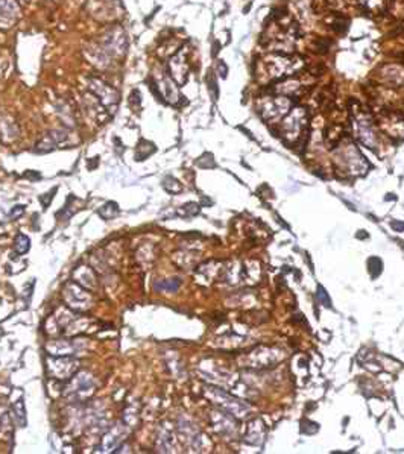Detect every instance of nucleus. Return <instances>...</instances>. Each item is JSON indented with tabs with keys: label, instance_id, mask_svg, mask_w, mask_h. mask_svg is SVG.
<instances>
[{
	"label": "nucleus",
	"instance_id": "nucleus-1",
	"mask_svg": "<svg viewBox=\"0 0 404 454\" xmlns=\"http://www.w3.org/2000/svg\"><path fill=\"white\" fill-rule=\"evenodd\" d=\"M126 49V37L122 27H112L105 35L102 49L99 50V58L106 59L111 56H119Z\"/></svg>",
	"mask_w": 404,
	"mask_h": 454
},
{
	"label": "nucleus",
	"instance_id": "nucleus-2",
	"mask_svg": "<svg viewBox=\"0 0 404 454\" xmlns=\"http://www.w3.org/2000/svg\"><path fill=\"white\" fill-rule=\"evenodd\" d=\"M78 369V361L70 358V357H64L60 355L56 358H50L47 363V372L52 378L56 380H66L70 378L72 375H75Z\"/></svg>",
	"mask_w": 404,
	"mask_h": 454
},
{
	"label": "nucleus",
	"instance_id": "nucleus-3",
	"mask_svg": "<svg viewBox=\"0 0 404 454\" xmlns=\"http://www.w3.org/2000/svg\"><path fill=\"white\" fill-rule=\"evenodd\" d=\"M89 87L93 96L99 101V104H102L105 108H115V105L119 102V93L112 87H109L108 84H105L98 78L90 79Z\"/></svg>",
	"mask_w": 404,
	"mask_h": 454
},
{
	"label": "nucleus",
	"instance_id": "nucleus-4",
	"mask_svg": "<svg viewBox=\"0 0 404 454\" xmlns=\"http://www.w3.org/2000/svg\"><path fill=\"white\" fill-rule=\"evenodd\" d=\"M64 296H66V301L69 302V306H72L73 309H84V306H89V302H90L89 293H85V290H82L79 286L72 284V283L66 287Z\"/></svg>",
	"mask_w": 404,
	"mask_h": 454
},
{
	"label": "nucleus",
	"instance_id": "nucleus-5",
	"mask_svg": "<svg viewBox=\"0 0 404 454\" xmlns=\"http://www.w3.org/2000/svg\"><path fill=\"white\" fill-rule=\"evenodd\" d=\"M93 380L92 377L85 375V374H79V375H75V378L72 380L70 386L67 387L69 390L66 392L67 395H79V397H84V393H90L93 390Z\"/></svg>",
	"mask_w": 404,
	"mask_h": 454
},
{
	"label": "nucleus",
	"instance_id": "nucleus-6",
	"mask_svg": "<svg viewBox=\"0 0 404 454\" xmlns=\"http://www.w3.org/2000/svg\"><path fill=\"white\" fill-rule=\"evenodd\" d=\"M67 140V132L66 131H52L49 135H46L43 140H40L35 146V152H50L58 144H61Z\"/></svg>",
	"mask_w": 404,
	"mask_h": 454
},
{
	"label": "nucleus",
	"instance_id": "nucleus-7",
	"mask_svg": "<svg viewBox=\"0 0 404 454\" xmlns=\"http://www.w3.org/2000/svg\"><path fill=\"white\" fill-rule=\"evenodd\" d=\"M169 72H170L172 79L175 81L177 84L181 85V84L186 82V79H187V66H186L184 56L181 55V52L177 53L169 61Z\"/></svg>",
	"mask_w": 404,
	"mask_h": 454
},
{
	"label": "nucleus",
	"instance_id": "nucleus-8",
	"mask_svg": "<svg viewBox=\"0 0 404 454\" xmlns=\"http://www.w3.org/2000/svg\"><path fill=\"white\" fill-rule=\"evenodd\" d=\"M17 20V5L14 0H0V27L8 29Z\"/></svg>",
	"mask_w": 404,
	"mask_h": 454
},
{
	"label": "nucleus",
	"instance_id": "nucleus-9",
	"mask_svg": "<svg viewBox=\"0 0 404 454\" xmlns=\"http://www.w3.org/2000/svg\"><path fill=\"white\" fill-rule=\"evenodd\" d=\"M119 213H120V210L115 202H108L98 210V215L103 219H114L119 216Z\"/></svg>",
	"mask_w": 404,
	"mask_h": 454
},
{
	"label": "nucleus",
	"instance_id": "nucleus-10",
	"mask_svg": "<svg viewBox=\"0 0 404 454\" xmlns=\"http://www.w3.org/2000/svg\"><path fill=\"white\" fill-rule=\"evenodd\" d=\"M122 433H120V429L117 427V429H112L108 435H106V438L103 439V450L106 451V450H111L115 444H119L120 441H122Z\"/></svg>",
	"mask_w": 404,
	"mask_h": 454
},
{
	"label": "nucleus",
	"instance_id": "nucleus-11",
	"mask_svg": "<svg viewBox=\"0 0 404 454\" xmlns=\"http://www.w3.org/2000/svg\"><path fill=\"white\" fill-rule=\"evenodd\" d=\"M14 249L18 254H26L29 251V238L23 234H18L15 238V243H14Z\"/></svg>",
	"mask_w": 404,
	"mask_h": 454
},
{
	"label": "nucleus",
	"instance_id": "nucleus-12",
	"mask_svg": "<svg viewBox=\"0 0 404 454\" xmlns=\"http://www.w3.org/2000/svg\"><path fill=\"white\" fill-rule=\"evenodd\" d=\"M12 409H14L17 422L20 424V426H24V424H26V415H24V404L21 403V400H20L18 403H15V404L12 406Z\"/></svg>",
	"mask_w": 404,
	"mask_h": 454
},
{
	"label": "nucleus",
	"instance_id": "nucleus-13",
	"mask_svg": "<svg viewBox=\"0 0 404 454\" xmlns=\"http://www.w3.org/2000/svg\"><path fill=\"white\" fill-rule=\"evenodd\" d=\"M178 286H180V281L177 280L175 283H170V281H164V283H158V284H155V289H166V290H172V292H175L177 289H178Z\"/></svg>",
	"mask_w": 404,
	"mask_h": 454
},
{
	"label": "nucleus",
	"instance_id": "nucleus-14",
	"mask_svg": "<svg viewBox=\"0 0 404 454\" xmlns=\"http://www.w3.org/2000/svg\"><path fill=\"white\" fill-rule=\"evenodd\" d=\"M207 82H208V90L213 93V96H214V99H216V96H217V87H216V79H214V75L210 72L208 73V76H207Z\"/></svg>",
	"mask_w": 404,
	"mask_h": 454
},
{
	"label": "nucleus",
	"instance_id": "nucleus-15",
	"mask_svg": "<svg viewBox=\"0 0 404 454\" xmlns=\"http://www.w3.org/2000/svg\"><path fill=\"white\" fill-rule=\"evenodd\" d=\"M23 213H24V205H15V207L11 210L9 218H11V219H17V218L21 216Z\"/></svg>",
	"mask_w": 404,
	"mask_h": 454
},
{
	"label": "nucleus",
	"instance_id": "nucleus-16",
	"mask_svg": "<svg viewBox=\"0 0 404 454\" xmlns=\"http://www.w3.org/2000/svg\"><path fill=\"white\" fill-rule=\"evenodd\" d=\"M317 296H319V298L324 301V304H325V306H330V299L327 298V295H325V292H324V289H322V287L317 289Z\"/></svg>",
	"mask_w": 404,
	"mask_h": 454
},
{
	"label": "nucleus",
	"instance_id": "nucleus-17",
	"mask_svg": "<svg viewBox=\"0 0 404 454\" xmlns=\"http://www.w3.org/2000/svg\"><path fill=\"white\" fill-rule=\"evenodd\" d=\"M219 69H220V75L225 78L226 76V66L223 63H219Z\"/></svg>",
	"mask_w": 404,
	"mask_h": 454
},
{
	"label": "nucleus",
	"instance_id": "nucleus-18",
	"mask_svg": "<svg viewBox=\"0 0 404 454\" xmlns=\"http://www.w3.org/2000/svg\"><path fill=\"white\" fill-rule=\"evenodd\" d=\"M392 227H395V228H404V224H397V222H394Z\"/></svg>",
	"mask_w": 404,
	"mask_h": 454
}]
</instances>
